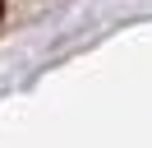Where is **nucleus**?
I'll use <instances>...</instances> for the list:
<instances>
[{"mask_svg":"<svg viewBox=\"0 0 152 148\" xmlns=\"http://www.w3.org/2000/svg\"><path fill=\"white\" fill-rule=\"evenodd\" d=\"M0 14H5V0H0Z\"/></svg>","mask_w":152,"mask_h":148,"instance_id":"1","label":"nucleus"}]
</instances>
